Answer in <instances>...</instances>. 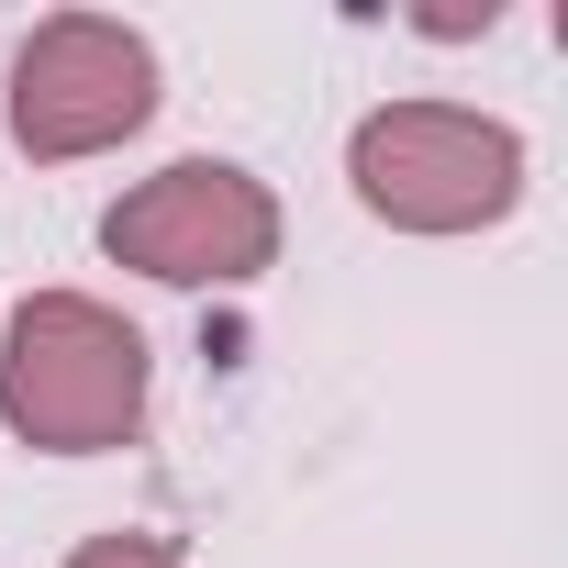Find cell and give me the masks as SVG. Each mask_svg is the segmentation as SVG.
<instances>
[{"mask_svg": "<svg viewBox=\"0 0 568 568\" xmlns=\"http://www.w3.org/2000/svg\"><path fill=\"white\" fill-rule=\"evenodd\" d=\"M0 123L34 168H79L112 156L123 134L156 123V45L112 12H45L12 45V79H0Z\"/></svg>", "mask_w": 568, "mask_h": 568, "instance_id": "3957f363", "label": "cell"}, {"mask_svg": "<svg viewBox=\"0 0 568 568\" xmlns=\"http://www.w3.org/2000/svg\"><path fill=\"white\" fill-rule=\"evenodd\" d=\"M68 568H190V557H179L168 535H90Z\"/></svg>", "mask_w": 568, "mask_h": 568, "instance_id": "5b68a950", "label": "cell"}, {"mask_svg": "<svg viewBox=\"0 0 568 568\" xmlns=\"http://www.w3.org/2000/svg\"><path fill=\"white\" fill-rule=\"evenodd\" d=\"M145 390H156L145 335L112 302H90V291H34L12 313V335H0V424H12L34 457L134 446Z\"/></svg>", "mask_w": 568, "mask_h": 568, "instance_id": "6da1fadb", "label": "cell"}, {"mask_svg": "<svg viewBox=\"0 0 568 568\" xmlns=\"http://www.w3.org/2000/svg\"><path fill=\"white\" fill-rule=\"evenodd\" d=\"M346 190L390 234H490L524 201V134L468 101H379L346 134Z\"/></svg>", "mask_w": 568, "mask_h": 568, "instance_id": "7a4b0ae2", "label": "cell"}, {"mask_svg": "<svg viewBox=\"0 0 568 568\" xmlns=\"http://www.w3.org/2000/svg\"><path fill=\"white\" fill-rule=\"evenodd\" d=\"M101 256L156 291H245L278 256V190L234 156H168L101 212Z\"/></svg>", "mask_w": 568, "mask_h": 568, "instance_id": "277c9868", "label": "cell"}]
</instances>
